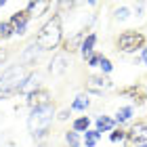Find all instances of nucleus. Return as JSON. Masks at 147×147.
<instances>
[{
	"instance_id": "obj_1",
	"label": "nucleus",
	"mask_w": 147,
	"mask_h": 147,
	"mask_svg": "<svg viewBox=\"0 0 147 147\" xmlns=\"http://www.w3.org/2000/svg\"><path fill=\"white\" fill-rule=\"evenodd\" d=\"M34 76V71L32 67L28 65H11L9 69H4L0 74V97H13V95H19V92H23L25 84L30 82V78Z\"/></svg>"
},
{
	"instance_id": "obj_2",
	"label": "nucleus",
	"mask_w": 147,
	"mask_h": 147,
	"mask_svg": "<svg viewBox=\"0 0 147 147\" xmlns=\"http://www.w3.org/2000/svg\"><path fill=\"white\" fill-rule=\"evenodd\" d=\"M53 118H55V105H42V107L32 109V113L28 116V130L34 139H44L51 130Z\"/></svg>"
},
{
	"instance_id": "obj_3",
	"label": "nucleus",
	"mask_w": 147,
	"mask_h": 147,
	"mask_svg": "<svg viewBox=\"0 0 147 147\" xmlns=\"http://www.w3.org/2000/svg\"><path fill=\"white\" fill-rule=\"evenodd\" d=\"M61 34H63L61 13H55V15L40 28L38 36H36V44L42 51H53V49H57L59 42H61Z\"/></svg>"
},
{
	"instance_id": "obj_4",
	"label": "nucleus",
	"mask_w": 147,
	"mask_h": 147,
	"mask_svg": "<svg viewBox=\"0 0 147 147\" xmlns=\"http://www.w3.org/2000/svg\"><path fill=\"white\" fill-rule=\"evenodd\" d=\"M145 34L143 32H137V30H126L118 36L116 40V46L118 51L122 53H135L137 49H145Z\"/></svg>"
},
{
	"instance_id": "obj_5",
	"label": "nucleus",
	"mask_w": 147,
	"mask_h": 147,
	"mask_svg": "<svg viewBox=\"0 0 147 147\" xmlns=\"http://www.w3.org/2000/svg\"><path fill=\"white\" fill-rule=\"evenodd\" d=\"M111 80L107 76H88L86 78V90L92 92V95H101V92L111 88Z\"/></svg>"
},
{
	"instance_id": "obj_6",
	"label": "nucleus",
	"mask_w": 147,
	"mask_h": 147,
	"mask_svg": "<svg viewBox=\"0 0 147 147\" xmlns=\"http://www.w3.org/2000/svg\"><path fill=\"white\" fill-rule=\"evenodd\" d=\"M145 139H147V124L143 120H139L130 130H126V141H130L135 145H143Z\"/></svg>"
},
{
	"instance_id": "obj_7",
	"label": "nucleus",
	"mask_w": 147,
	"mask_h": 147,
	"mask_svg": "<svg viewBox=\"0 0 147 147\" xmlns=\"http://www.w3.org/2000/svg\"><path fill=\"white\" fill-rule=\"evenodd\" d=\"M53 103L51 101V92L46 90V88H38V90H32L30 95H28V105L32 109H36V107H42V105H49Z\"/></svg>"
},
{
	"instance_id": "obj_8",
	"label": "nucleus",
	"mask_w": 147,
	"mask_h": 147,
	"mask_svg": "<svg viewBox=\"0 0 147 147\" xmlns=\"http://www.w3.org/2000/svg\"><path fill=\"white\" fill-rule=\"evenodd\" d=\"M30 13L28 11H17V13H13L9 21L13 23V28H15V34L19 36H25V30H28V21H30Z\"/></svg>"
},
{
	"instance_id": "obj_9",
	"label": "nucleus",
	"mask_w": 147,
	"mask_h": 147,
	"mask_svg": "<svg viewBox=\"0 0 147 147\" xmlns=\"http://www.w3.org/2000/svg\"><path fill=\"white\" fill-rule=\"evenodd\" d=\"M67 65H69L67 53H59V55H55V57H53L49 71L53 74V76H61V74H65V71H67Z\"/></svg>"
},
{
	"instance_id": "obj_10",
	"label": "nucleus",
	"mask_w": 147,
	"mask_h": 147,
	"mask_svg": "<svg viewBox=\"0 0 147 147\" xmlns=\"http://www.w3.org/2000/svg\"><path fill=\"white\" fill-rule=\"evenodd\" d=\"M84 38H86V30H80V32H76V34H74L69 40H65V42H63V53L71 55V53L80 51V49H82Z\"/></svg>"
},
{
	"instance_id": "obj_11",
	"label": "nucleus",
	"mask_w": 147,
	"mask_h": 147,
	"mask_svg": "<svg viewBox=\"0 0 147 147\" xmlns=\"http://www.w3.org/2000/svg\"><path fill=\"white\" fill-rule=\"evenodd\" d=\"M120 95H130L132 97V101H135V105H145V101H147V92H143L139 86H128V88H122L120 90Z\"/></svg>"
},
{
	"instance_id": "obj_12",
	"label": "nucleus",
	"mask_w": 147,
	"mask_h": 147,
	"mask_svg": "<svg viewBox=\"0 0 147 147\" xmlns=\"http://www.w3.org/2000/svg\"><path fill=\"white\" fill-rule=\"evenodd\" d=\"M95 44H97V34H88L84 38L82 42V49H80V53H82V59L84 61H88V57L95 53Z\"/></svg>"
},
{
	"instance_id": "obj_13",
	"label": "nucleus",
	"mask_w": 147,
	"mask_h": 147,
	"mask_svg": "<svg viewBox=\"0 0 147 147\" xmlns=\"http://www.w3.org/2000/svg\"><path fill=\"white\" fill-rule=\"evenodd\" d=\"M49 9H51V2H36L34 0V2H28V9L25 11L30 13V17H40V15H44Z\"/></svg>"
},
{
	"instance_id": "obj_14",
	"label": "nucleus",
	"mask_w": 147,
	"mask_h": 147,
	"mask_svg": "<svg viewBox=\"0 0 147 147\" xmlns=\"http://www.w3.org/2000/svg\"><path fill=\"white\" fill-rule=\"evenodd\" d=\"M38 51H42L38 44H34V46H28V49L23 51V55H21V65H28V67H30V65H32V63H34L36 59H38Z\"/></svg>"
},
{
	"instance_id": "obj_15",
	"label": "nucleus",
	"mask_w": 147,
	"mask_h": 147,
	"mask_svg": "<svg viewBox=\"0 0 147 147\" xmlns=\"http://www.w3.org/2000/svg\"><path fill=\"white\" fill-rule=\"evenodd\" d=\"M113 126H116V120H111L109 116H99L97 118V132H109L113 130Z\"/></svg>"
},
{
	"instance_id": "obj_16",
	"label": "nucleus",
	"mask_w": 147,
	"mask_h": 147,
	"mask_svg": "<svg viewBox=\"0 0 147 147\" xmlns=\"http://www.w3.org/2000/svg\"><path fill=\"white\" fill-rule=\"evenodd\" d=\"M88 126H90V118L88 116H80V118L74 120V130L76 132H86Z\"/></svg>"
},
{
	"instance_id": "obj_17",
	"label": "nucleus",
	"mask_w": 147,
	"mask_h": 147,
	"mask_svg": "<svg viewBox=\"0 0 147 147\" xmlns=\"http://www.w3.org/2000/svg\"><path fill=\"white\" fill-rule=\"evenodd\" d=\"M130 118H132V107H130V105H126V107H120L118 113H116V122H118V124L128 122Z\"/></svg>"
},
{
	"instance_id": "obj_18",
	"label": "nucleus",
	"mask_w": 147,
	"mask_h": 147,
	"mask_svg": "<svg viewBox=\"0 0 147 147\" xmlns=\"http://www.w3.org/2000/svg\"><path fill=\"white\" fill-rule=\"evenodd\" d=\"M99 139H101V132H97V130H86L84 132V145L86 147H95L99 143Z\"/></svg>"
},
{
	"instance_id": "obj_19",
	"label": "nucleus",
	"mask_w": 147,
	"mask_h": 147,
	"mask_svg": "<svg viewBox=\"0 0 147 147\" xmlns=\"http://www.w3.org/2000/svg\"><path fill=\"white\" fill-rule=\"evenodd\" d=\"M90 105V99H86L84 95H80V97H76L74 99V103H71V109L74 111H84L86 107Z\"/></svg>"
},
{
	"instance_id": "obj_20",
	"label": "nucleus",
	"mask_w": 147,
	"mask_h": 147,
	"mask_svg": "<svg viewBox=\"0 0 147 147\" xmlns=\"http://www.w3.org/2000/svg\"><path fill=\"white\" fill-rule=\"evenodd\" d=\"M13 34H15V28H13L11 21H0V38H11Z\"/></svg>"
},
{
	"instance_id": "obj_21",
	"label": "nucleus",
	"mask_w": 147,
	"mask_h": 147,
	"mask_svg": "<svg viewBox=\"0 0 147 147\" xmlns=\"http://www.w3.org/2000/svg\"><path fill=\"white\" fill-rule=\"evenodd\" d=\"M109 141L111 143H122V141H126V130L120 126V128H113L111 130V135H109Z\"/></svg>"
},
{
	"instance_id": "obj_22",
	"label": "nucleus",
	"mask_w": 147,
	"mask_h": 147,
	"mask_svg": "<svg viewBox=\"0 0 147 147\" xmlns=\"http://www.w3.org/2000/svg\"><path fill=\"white\" fill-rule=\"evenodd\" d=\"M65 141H67L69 147H80V137L76 130H67L65 132Z\"/></svg>"
},
{
	"instance_id": "obj_23",
	"label": "nucleus",
	"mask_w": 147,
	"mask_h": 147,
	"mask_svg": "<svg viewBox=\"0 0 147 147\" xmlns=\"http://www.w3.org/2000/svg\"><path fill=\"white\" fill-rule=\"evenodd\" d=\"M101 59H103L101 53H92L88 57V61H86V65H88V67H99V65H101Z\"/></svg>"
},
{
	"instance_id": "obj_24",
	"label": "nucleus",
	"mask_w": 147,
	"mask_h": 147,
	"mask_svg": "<svg viewBox=\"0 0 147 147\" xmlns=\"http://www.w3.org/2000/svg\"><path fill=\"white\" fill-rule=\"evenodd\" d=\"M128 17H130V11L126 9V6H120V9L116 11V19L118 21H126Z\"/></svg>"
},
{
	"instance_id": "obj_25",
	"label": "nucleus",
	"mask_w": 147,
	"mask_h": 147,
	"mask_svg": "<svg viewBox=\"0 0 147 147\" xmlns=\"http://www.w3.org/2000/svg\"><path fill=\"white\" fill-rule=\"evenodd\" d=\"M99 67L103 69V74H111V69H113V65H111V61H109L107 57H103V59H101V65H99Z\"/></svg>"
},
{
	"instance_id": "obj_26",
	"label": "nucleus",
	"mask_w": 147,
	"mask_h": 147,
	"mask_svg": "<svg viewBox=\"0 0 147 147\" xmlns=\"http://www.w3.org/2000/svg\"><path fill=\"white\" fill-rule=\"evenodd\" d=\"M4 59H6V51H4V49H0V65L4 63Z\"/></svg>"
},
{
	"instance_id": "obj_27",
	"label": "nucleus",
	"mask_w": 147,
	"mask_h": 147,
	"mask_svg": "<svg viewBox=\"0 0 147 147\" xmlns=\"http://www.w3.org/2000/svg\"><path fill=\"white\" fill-rule=\"evenodd\" d=\"M141 61H143V63H147V46H145V49H143V55H141Z\"/></svg>"
},
{
	"instance_id": "obj_28",
	"label": "nucleus",
	"mask_w": 147,
	"mask_h": 147,
	"mask_svg": "<svg viewBox=\"0 0 147 147\" xmlns=\"http://www.w3.org/2000/svg\"><path fill=\"white\" fill-rule=\"evenodd\" d=\"M69 116V111L67 109H65V111H61V113H59V120H65V118H67Z\"/></svg>"
},
{
	"instance_id": "obj_29",
	"label": "nucleus",
	"mask_w": 147,
	"mask_h": 147,
	"mask_svg": "<svg viewBox=\"0 0 147 147\" xmlns=\"http://www.w3.org/2000/svg\"><path fill=\"white\" fill-rule=\"evenodd\" d=\"M135 11H137V17H141V13H143V4H137V9H135Z\"/></svg>"
},
{
	"instance_id": "obj_30",
	"label": "nucleus",
	"mask_w": 147,
	"mask_h": 147,
	"mask_svg": "<svg viewBox=\"0 0 147 147\" xmlns=\"http://www.w3.org/2000/svg\"><path fill=\"white\" fill-rule=\"evenodd\" d=\"M4 4H6V2H4V0H0V6H4Z\"/></svg>"
},
{
	"instance_id": "obj_31",
	"label": "nucleus",
	"mask_w": 147,
	"mask_h": 147,
	"mask_svg": "<svg viewBox=\"0 0 147 147\" xmlns=\"http://www.w3.org/2000/svg\"><path fill=\"white\" fill-rule=\"evenodd\" d=\"M137 147H147V143H143V145H137Z\"/></svg>"
}]
</instances>
